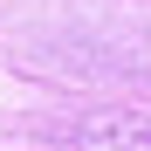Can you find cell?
I'll list each match as a JSON object with an SVG mask.
<instances>
[{
  "instance_id": "6da1fadb",
  "label": "cell",
  "mask_w": 151,
  "mask_h": 151,
  "mask_svg": "<svg viewBox=\"0 0 151 151\" xmlns=\"http://www.w3.org/2000/svg\"><path fill=\"white\" fill-rule=\"evenodd\" d=\"M83 151H151V117L137 110H110V117H89L83 131H76Z\"/></svg>"
}]
</instances>
